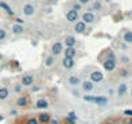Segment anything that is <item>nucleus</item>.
<instances>
[{"label": "nucleus", "instance_id": "13", "mask_svg": "<svg viewBox=\"0 0 132 124\" xmlns=\"http://www.w3.org/2000/svg\"><path fill=\"white\" fill-rule=\"evenodd\" d=\"M0 9H3L9 17H14L16 16V13H14V11L5 3V2H0Z\"/></svg>", "mask_w": 132, "mask_h": 124}, {"label": "nucleus", "instance_id": "28", "mask_svg": "<svg viewBox=\"0 0 132 124\" xmlns=\"http://www.w3.org/2000/svg\"><path fill=\"white\" fill-rule=\"evenodd\" d=\"M7 39V31L4 29H0V41H3Z\"/></svg>", "mask_w": 132, "mask_h": 124}, {"label": "nucleus", "instance_id": "31", "mask_svg": "<svg viewBox=\"0 0 132 124\" xmlns=\"http://www.w3.org/2000/svg\"><path fill=\"white\" fill-rule=\"evenodd\" d=\"M65 123H66V124H77V120H74V119H71V118H69V116H66V118H65Z\"/></svg>", "mask_w": 132, "mask_h": 124}, {"label": "nucleus", "instance_id": "18", "mask_svg": "<svg viewBox=\"0 0 132 124\" xmlns=\"http://www.w3.org/2000/svg\"><path fill=\"white\" fill-rule=\"evenodd\" d=\"M108 102H109L108 97H105V96H95V102L93 103H96L97 106H106Z\"/></svg>", "mask_w": 132, "mask_h": 124}, {"label": "nucleus", "instance_id": "7", "mask_svg": "<svg viewBox=\"0 0 132 124\" xmlns=\"http://www.w3.org/2000/svg\"><path fill=\"white\" fill-rule=\"evenodd\" d=\"M36 119H38L39 124H49V121H51L52 116H51V114H49V112H47V111H42L40 114H38Z\"/></svg>", "mask_w": 132, "mask_h": 124}, {"label": "nucleus", "instance_id": "26", "mask_svg": "<svg viewBox=\"0 0 132 124\" xmlns=\"http://www.w3.org/2000/svg\"><path fill=\"white\" fill-rule=\"evenodd\" d=\"M23 124H39V121H38V119H36L35 116H30V118H27V119L25 120Z\"/></svg>", "mask_w": 132, "mask_h": 124}, {"label": "nucleus", "instance_id": "27", "mask_svg": "<svg viewBox=\"0 0 132 124\" xmlns=\"http://www.w3.org/2000/svg\"><path fill=\"white\" fill-rule=\"evenodd\" d=\"M13 89H14V93H18V94H20V93H22V91H23V87H22V85L18 83V84H16V85H14V88H13Z\"/></svg>", "mask_w": 132, "mask_h": 124}, {"label": "nucleus", "instance_id": "30", "mask_svg": "<svg viewBox=\"0 0 132 124\" xmlns=\"http://www.w3.org/2000/svg\"><path fill=\"white\" fill-rule=\"evenodd\" d=\"M42 88H40V85H31L30 87V92L31 93H36V92H39Z\"/></svg>", "mask_w": 132, "mask_h": 124}, {"label": "nucleus", "instance_id": "1", "mask_svg": "<svg viewBox=\"0 0 132 124\" xmlns=\"http://www.w3.org/2000/svg\"><path fill=\"white\" fill-rule=\"evenodd\" d=\"M63 43L62 41H54L51 47V54L53 57H57V56H61V53L63 52Z\"/></svg>", "mask_w": 132, "mask_h": 124}, {"label": "nucleus", "instance_id": "4", "mask_svg": "<svg viewBox=\"0 0 132 124\" xmlns=\"http://www.w3.org/2000/svg\"><path fill=\"white\" fill-rule=\"evenodd\" d=\"M104 73H101V71H98V70H95V71H92L91 74H89V80L92 82V83H101L102 80H104Z\"/></svg>", "mask_w": 132, "mask_h": 124}, {"label": "nucleus", "instance_id": "6", "mask_svg": "<svg viewBox=\"0 0 132 124\" xmlns=\"http://www.w3.org/2000/svg\"><path fill=\"white\" fill-rule=\"evenodd\" d=\"M102 67L105 71L108 73H111L117 69V61H113V59H105L102 62Z\"/></svg>", "mask_w": 132, "mask_h": 124}, {"label": "nucleus", "instance_id": "41", "mask_svg": "<svg viewBox=\"0 0 132 124\" xmlns=\"http://www.w3.org/2000/svg\"><path fill=\"white\" fill-rule=\"evenodd\" d=\"M108 93H109L110 96H113V94H115V91H114L113 88H109V89H108Z\"/></svg>", "mask_w": 132, "mask_h": 124}, {"label": "nucleus", "instance_id": "15", "mask_svg": "<svg viewBox=\"0 0 132 124\" xmlns=\"http://www.w3.org/2000/svg\"><path fill=\"white\" fill-rule=\"evenodd\" d=\"M35 106H36V109H39V110H45V109L49 107V101L45 100V98H39V100L36 101Z\"/></svg>", "mask_w": 132, "mask_h": 124}, {"label": "nucleus", "instance_id": "34", "mask_svg": "<svg viewBox=\"0 0 132 124\" xmlns=\"http://www.w3.org/2000/svg\"><path fill=\"white\" fill-rule=\"evenodd\" d=\"M14 23L23 25V23H25V20H23V18H20V17H16V18H14Z\"/></svg>", "mask_w": 132, "mask_h": 124}, {"label": "nucleus", "instance_id": "17", "mask_svg": "<svg viewBox=\"0 0 132 124\" xmlns=\"http://www.w3.org/2000/svg\"><path fill=\"white\" fill-rule=\"evenodd\" d=\"M89 12H101L102 11V3L100 2V0H93L92 2V7L88 9Z\"/></svg>", "mask_w": 132, "mask_h": 124}, {"label": "nucleus", "instance_id": "29", "mask_svg": "<svg viewBox=\"0 0 132 124\" xmlns=\"http://www.w3.org/2000/svg\"><path fill=\"white\" fill-rule=\"evenodd\" d=\"M106 59H113V61H117V57H115L114 52H108V54H106Z\"/></svg>", "mask_w": 132, "mask_h": 124}, {"label": "nucleus", "instance_id": "46", "mask_svg": "<svg viewBox=\"0 0 132 124\" xmlns=\"http://www.w3.org/2000/svg\"><path fill=\"white\" fill-rule=\"evenodd\" d=\"M131 94H132V89H131Z\"/></svg>", "mask_w": 132, "mask_h": 124}, {"label": "nucleus", "instance_id": "32", "mask_svg": "<svg viewBox=\"0 0 132 124\" xmlns=\"http://www.w3.org/2000/svg\"><path fill=\"white\" fill-rule=\"evenodd\" d=\"M71 9H74V11L79 12V11H82V5H80L79 3H74V4H73V7H71Z\"/></svg>", "mask_w": 132, "mask_h": 124}, {"label": "nucleus", "instance_id": "45", "mask_svg": "<svg viewBox=\"0 0 132 124\" xmlns=\"http://www.w3.org/2000/svg\"><path fill=\"white\" fill-rule=\"evenodd\" d=\"M16 124H23V123H16Z\"/></svg>", "mask_w": 132, "mask_h": 124}, {"label": "nucleus", "instance_id": "14", "mask_svg": "<svg viewBox=\"0 0 132 124\" xmlns=\"http://www.w3.org/2000/svg\"><path fill=\"white\" fill-rule=\"evenodd\" d=\"M82 89L84 92L89 93L95 89V83H92L91 80H84V82H82Z\"/></svg>", "mask_w": 132, "mask_h": 124}, {"label": "nucleus", "instance_id": "25", "mask_svg": "<svg viewBox=\"0 0 132 124\" xmlns=\"http://www.w3.org/2000/svg\"><path fill=\"white\" fill-rule=\"evenodd\" d=\"M119 61H120V64H123V65H127V64H129L131 58H129L127 54H122V56H120V58H119Z\"/></svg>", "mask_w": 132, "mask_h": 124}, {"label": "nucleus", "instance_id": "42", "mask_svg": "<svg viewBox=\"0 0 132 124\" xmlns=\"http://www.w3.org/2000/svg\"><path fill=\"white\" fill-rule=\"evenodd\" d=\"M102 2H105V3H108V4H110V3L113 2V0H102Z\"/></svg>", "mask_w": 132, "mask_h": 124}, {"label": "nucleus", "instance_id": "36", "mask_svg": "<svg viewBox=\"0 0 132 124\" xmlns=\"http://www.w3.org/2000/svg\"><path fill=\"white\" fill-rule=\"evenodd\" d=\"M123 115H126V116H128V118H132V110H124L123 111Z\"/></svg>", "mask_w": 132, "mask_h": 124}, {"label": "nucleus", "instance_id": "21", "mask_svg": "<svg viewBox=\"0 0 132 124\" xmlns=\"http://www.w3.org/2000/svg\"><path fill=\"white\" fill-rule=\"evenodd\" d=\"M68 83H69L70 85H73V87H77V85H79L82 82H80L79 76H77V75H71V76L68 79Z\"/></svg>", "mask_w": 132, "mask_h": 124}, {"label": "nucleus", "instance_id": "5", "mask_svg": "<svg viewBox=\"0 0 132 124\" xmlns=\"http://www.w3.org/2000/svg\"><path fill=\"white\" fill-rule=\"evenodd\" d=\"M65 17H66V21H68V22L74 23V22H77L78 18H79V12H77V11H74V9H70V11L66 12Z\"/></svg>", "mask_w": 132, "mask_h": 124}, {"label": "nucleus", "instance_id": "44", "mask_svg": "<svg viewBox=\"0 0 132 124\" xmlns=\"http://www.w3.org/2000/svg\"><path fill=\"white\" fill-rule=\"evenodd\" d=\"M105 124H114V123H113V121H106Z\"/></svg>", "mask_w": 132, "mask_h": 124}, {"label": "nucleus", "instance_id": "22", "mask_svg": "<svg viewBox=\"0 0 132 124\" xmlns=\"http://www.w3.org/2000/svg\"><path fill=\"white\" fill-rule=\"evenodd\" d=\"M54 62H56L54 57H53L52 54H49V56H47V57H45V61H44V65H45L47 67H52V66H54Z\"/></svg>", "mask_w": 132, "mask_h": 124}, {"label": "nucleus", "instance_id": "37", "mask_svg": "<svg viewBox=\"0 0 132 124\" xmlns=\"http://www.w3.org/2000/svg\"><path fill=\"white\" fill-rule=\"evenodd\" d=\"M89 2H91V0H78V3L80 5H87V4H89Z\"/></svg>", "mask_w": 132, "mask_h": 124}, {"label": "nucleus", "instance_id": "39", "mask_svg": "<svg viewBox=\"0 0 132 124\" xmlns=\"http://www.w3.org/2000/svg\"><path fill=\"white\" fill-rule=\"evenodd\" d=\"M49 124H61V123H60V120H58V119H53V118H52V119H51V121H49Z\"/></svg>", "mask_w": 132, "mask_h": 124}, {"label": "nucleus", "instance_id": "43", "mask_svg": "<svg viewBox=\"0 0 132 124\" xmlns=\"http://www.w3.org/2000/svg\"><path fill=\"white\" fill-rule=\"evenodd\" d=\"M3 120H4V116H3V115H0V121H3Z\"/></svg>", "mask_w": 132, "mask_h": 124}, {"label": "nucleus", "instance_id": "11", "mask_svg": "<svg viewBox=\"0 0 132 124\" xmlns=\"http://www.w3.org/2000/svg\"><path fill=\"white\" fill-rule=\"evenodd\" d=\"M74 31H75L77 34H86V31H87V25H86L83 21H78V22H75Z\"/></svg>", "mask_w": 132, "mask_h": 124}, {"label": "nucleus", "instance_id": "8", "mask_svg": "<svg viewBox=\"0 0 132 124\" xmlns=\"http://www.w3.org/2000/svg\"><path fill=\"white\" fill-rule=\"evenodd\" d=\"M61 65L66 70H71L75 66V58H66V57H63L62 61H61Z\"/></svg>", "mask_w": 132, "mask_h": 124}, {"label": "nucleus", "instance_id": "23", "mask_svg": "<svg viewBox=\"0 0 132 124\" xmlns=\"http://www.w3.org/2000/svg\"><path fill=\"white\" fill-rule=\"evenodd\" d=\"M9 97V89L5 87H0V100H7Z\"/></svg>", "mask_w": 132, "mask_h": 124}, {"label": "nucleus", "instance_id": "16", "mask_svg": "<svg viewBox=\"0 0 132 124\" xmlns=\"http://www.w3.org/2000/svg\"><path fill=\"white\" fill-rule=\"evenodd\" d=\"M62 43H63V47H75V44H77V39H75V36L69 35V36H66V38H65V40H63Z\"/></svg>", "mask_w": 132, "mask_h": 124}, {"label": "nucleus", "instance_id": "12", "mask_svg": "<svg viewBox=\"0 0 132 124\" xmlns=\"http://www.w3.org/2000/svg\"><path fill=\"white\" fill-rule=\"evenodd\" d=\"M22 12H23V14L25 16H27V17H31V16H34V13H35V7L32 5V4H25L23 5V8H22Z\"/></svg>", "mask_w": 132, "mask_h": 124}, {"label": "nucleus", "instance_id": "33", "mask_svg": "<svg viewBox=\"0 0 132 124\" xmlns=\"http://www.w3.org/2000/svg\"><path fill=\"white\" fill-rule=\"evenodd\" d=\"M119 75H120L122 78H127V76L129 75V73H128V70H126V69H122V70H120V73H119Z\"/></svg>", "mask_w": 132, "mask_h": 124}, {"label": "nucleus", "instance_id": "9", "mask_svg": "<svg viewBox=\"0 0 132 124\" xmlns=\"http://www.w3.org/2000/svg\"><path fill=\"white\" fill-rule=\"evenodd\" d=\"M29 103H30V100H29L27 96H20V97L16 100V105H17V107H20V109L27 107Z\"/></svg>", "mask_w": 132, "mask_h": 124}, {"label": "nucleus", "instance_id": "20", "mask_svg": "<svg viewBox=\"0 0 132 124\" xmlns=\"http://www.w3.org/2000/svg\"><path fill=\"white\" fill-rule=\"evenodd\" d=\"M127 84L126 83H120L119 85H118V89H117V94H118V97H123L126 93H127Z\"/></svg>", "mask_w": 132, "mask_h": 124}, {"label": "nucleus", "instance_id": "40", "mask_svg": "<svg viewBox=\"0 0 132 124\" xmlns=\"http://www.w3.org/2000/svg\"><path fill=\"white\" fill-rule=\"evenodd\" d=\"M17 114H18V112H17V110H14V109L9 111V115H11V116H16Z\"/></svg>", "mask_w": 132, "mask_h": 124}, {"label": "nucleus", "instance_id": "24", "mask_svg": "<svg viewBox=\"0 0 132 124\" xmlns=\"http://www.w3.org/2000/svg\"><path fill=\"white\" fill-rule=\"evenodd\" d=\"M123 41L127 44H132V31H126L123 34Z\"/></svg>", "mask_w": 132, "mask_h": 124}, {"label": "nucleus", "instance_id": "47", "mask_svg": "<svg viewBox=\"0 0 132 124\" xmlns=\"http://www.w3.org/2000/svg\"><path fill=\"white\" fill-rule=\"evenodd\" d=\"M65 124H66V123H65Z\"/></svg>", "mask_w": 132, "mask_h": 124}, {"label": "nucleus", "instance_id": "35", "mask_svg": "<svg viewBox=\"0 0 132 124\" xmlns=\"http://www.w3.org/2000/svg\"><path fill=\"white\" fill-rule=\"evenodd\" d=\"M68 116H69V118H71V119H74V120H78V116H77V114H75V111H70Z\"/></svg>", "mask_w": 132, "mask_h": 124}, {"label": "nucleus", "instance_id": "38", "mask_svg": "<svg viewBox=\"0 0 132 124\" xmlns=\"http://www.w3.org/2000/svg\"><path fill=\"white\" fill-rule=\"evenodd\" d=\"M71 94H73L74 97H80V94H79V91H78V89H73V91H71Z\"/></svg>", "mask_w": 132, "mask_h": 124}, {"label": "nucleus", "instance_id": "3", "mask_svg": "<svg viewBox=\"0 0 132 124\" xmlns=\"http://www.w3.org/2000/svg\"><path fill=\"white\" fill-rule=\"evenodd\" d=\"M82 21H83L86 25H91V23H93V22L96 21V16H95L93 12L87 11V12H84V13L82 14Z\"/></svg>", "mask_w": 132, "mask_h": 124}, {"label": "nucleus", "instance_id": "19", "mask_svg": "<svg viewBox=\"0 0 132 124\" xmlns=\"http://www.w3.org/2000/svg\"><path fill=\"white\" fill-rule=\"evenodd\" d=\"M12 32L14 35H22L25 32V29H23V25H18V23H14L12 26Z\"/></svg>", "mask_w": 132, "mask_h": 124}, {"label": "nucleus", "instance_id": "10", "mask_svg": "<svg viewBox=\"0 0 132 124\" xmlns=\"http://www.w3.org/2000/svg\"><path fill=\"white\" fill-rule=\"evenodd\" d=\"M62 54H63V57H66V58H75V56H77V49H75V47H65Z\"/></svg>", "mask_w": 132, "mask_h": 124}, {"label": "nucleus", "instance_id": "2", "mask_svg": "<svg viewBox=\"0 0 132 124\" xmlns=\"http://www.w3.org/2000/svg\"><path fill=\"white\" fill-rule=\"evenodd\" d=\"M34 82H35L34 75H31V74H25V75L21 78L20 84H21L23 88H30L31 85H34Z\"/></svg>", "mask_w": 132, "mask_h": 124}]
</instances>
